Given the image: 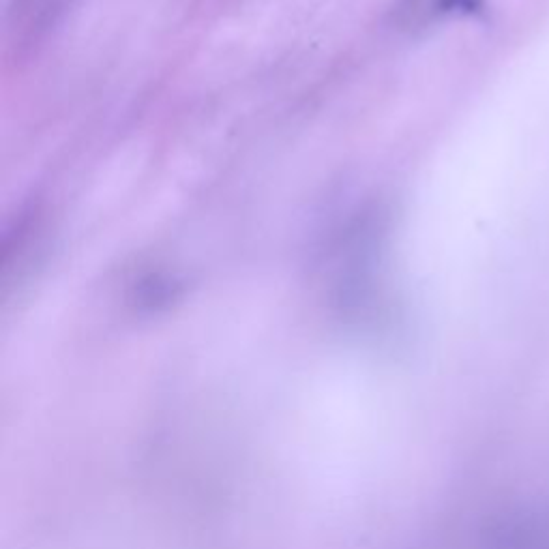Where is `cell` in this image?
<instances>
[{"label": "cell", "mask_w": 549, "mask_h": 549, "mask_svg": "<svg viewBox=\"0 0 549 549\" xmlns=\"http://www.w3.org/2000/svg\"><path fill=\"white\" fill-rule=\"evenodd\" d=\"M462 5H466V0H442L444 9H455V7H462Z\"/></svg>", "instance_id": "1"}]
</instances>
